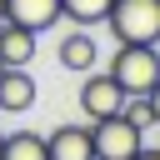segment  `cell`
<instances>
[{
	"mask_svg": "<svg viewBox=\"0 0 160 160\" xmlns=\"http://www.w3.org/2000/svg\"><path fill=\"white\" fill-rule=\"evenodd\" d=\"M95 60H100V45L90 40V25H80V30H70V35L60 40V65H65V70H75V75H85V70H95Z\"/></svg>",
	"mask_w": 160,
	"mask_h": 160,
	"instance_id": "ba28073f",
	"label": "cell"
},
{
	"mask_svg": "<svg viewBox=\"0 0 160 160\" xmlns=\"http://www.w3.org/2000/svg\"><path fill=\"white\" fill-rule=\"evenodd\" d=\"M120 110H125V120H130V125H140V130H150V125H155V110H150V100H145V95H125V105H120Z\"/></svg>",
	"mask_w": 160,
	"mask_h": 160,
	"instance_id": "7c38bea8",
	"label": "cell"
},
{
	"mask_svg": "<svg viewBox=\"0 0 160 160\" xmlns=\"http://www.w3.org/2000/svg\"><path fill=\"white\" fill-rule=\"evenodd\" d=\"M45 150H50V160H95V140L85 125H55L45 135Z\"/></svg>",
	"mask_w": 160,
	"mask_h": 160,
	"instance_id": "5b68a950",
	"label": "cell"
},
{
	"mask_svg": "<svg viewBox=\"0 0 160 160\" xmlns=\"http://www.w3.org/2000/svg\"><path fill=\"white\" fill-rule=\"evenodd\" d=\"M60 15L75 20V25H105L110 0H60Z\"/></svg>",
	"mask_w": 160,
	"mask_h": 160,
	"instance_id": "8fae6325",
	"label": "cell"
},
{
	"mask_svg": "<svg viewBox=\"0 0 160 160\" xmlns=\"http://www.w3.org/2000/svg\"><path fill=\"white\" fill-rule=\"evenodd\" d=\"M130 160H160V150H145V145H140V150H135Z\"/></svg>",
	"mask_w": 160,
	"mask_h": 160,
	"instance_id": "5bb4252c",
	"label": "cell"
},
{
	"mask_svg": "<svg viewBox=\"0 0 160 160\" xmlns=\"http://www.w3.org/2000/svg\"><path fill=\"white\" fill-rule=\"evenodd\" d=\"M110 75L120 80L125 95H145L160 80V50L155 45H120L115 60H110Z\"/></svg>",
	"mask_w": 160,
	"mask_h": 160,
	"instance_id": "7a4b0ae2",
	"label": "cell"
},
{
	"mask_svg": "<svg viewBox=\"0 0 160 160\" xmlns=\"http://www.w3.org/2000/svg\"><path fill=\"white\" fill-rule=\"evenodd\" d=\"M0 160H50V150H45V135H35V130H15V135H5V145H0Z\"/></svg>",
	"mask_w": 160,
	"mask_h": 160,
	"instance_id": "30bf717a",
	"label": "cell"
},
{
	"mask_svg": "<svg viewBox=\"0 0 160 160\" xmlns=\"http://www.w3.org/2000/svg\"><path fill=\"white\" fill-rule=\"evenodd\" d=\"M5 20L25 25V30H50L60 20V0H5Z\"/></svg>",
	"mask_w": 160,
	"mask_h": 160,
	"instance_id": "52a82bcc",
	"label": "cell"
},
{
	"mask_svg": "<svg viewBox=\"0 0 160 160\" xmlns=\"http://www.w3.org/2000/svg\"><path fill=\"white\" fill-rule=\"evenodd\" d=\"M35 105V80H30V70L25 65H5V75H0V110L5 115H25Z\"/></svg>",
	"mask_w": 160,
	"mask_h": 160,
	"instance_id": "8992f818",
	"label": "cell"
},
{
	"mask_svg": "<svg viewBox=\"0 0 160 160\" xmlns=\"http://www.w3.org/2000/svg\"><path fill=\"white\" fill-rule=\"evenodd\" d=\"M0 145H5V135H0Z\"/></svg>",
	"mask_w": 160,
	"mask_h": 160,
	"instance_id": "e0dca14e",
	"label": "cell"
},
{
	"mask_svg": "<svg viewBox=\"0 0 160 160\" xmlns=\"http://www.w3.org/2000/svg\"><path fill=\"white\" fill-rule=\"evenodd\" d=\"M0 20H5V0H0Z\"/></svg>",
	"mask_w": 160,
	"mask_h": 160,
	"instance_id": "9a60e30c",
	"label": "cell"
},
{
	"mask_svg": "<svg viewBox=\"0 0 160 160\" xmlns=\"http://www.w3.org/2000/svg\"><path fill=\"white\" fill-rule=\"evenodd\" d=\"M0 75H5V60H0Z\"/></svg>",
	"mask_w": 160,
	"mask_h": 160,
	"instance_id": "2e32d148",
	"label": "cell"
},
{
	"mask_svg": "<svg viewBox=\"0 0 160 160\" xmlns=\"http://www.w3.org/2000/svg\"><path fill=\"white\" fill-rule=\"evenodd\" d=\"M90 140H95V160H130L145 145V130L125 120V110L90 120Z\"/></svg>",
	"mask_w": 160,
	"mask_h": 160,
	"instance_id": "3957f363",
	"label": "cell"
},
{
	"mask_svg": "<svg viewBox=\"0 0 160 160\" xmlns=\"http://www.w3.org/2000/svg\"><path fill=\"white\" fill-rule=\"evenodd\" d=\"M105 25L120 45H155L160 40V0H110Z\"/></svg>",
	"mask_w": 160,
	"mask_h": 160,
	"instance_id": "6da1fadb",
	"label": "cell"
},
{
	"mask_svg": "<svg viewBox=\"0 0 160 160\" xmlns=\"http://www.w3.org/2000/svg\"><path fill=\"white\" fill-rule=\"evenodd\" d=\"M120 105H125L120 80H115L110 70H85V85H80V110H85L90 120H100V115H115Z\"/></svg>",
	"mask_w": 160,
	"mask_h": 160,
	"instance_id": "277c9868",
	"label": "cell"
},
{
	"mask_svg": "<svg viewBox=\"0 0 160 160\" xmlns=\"http://www.w3.org/2000/svg\"><path fill=\"white\" fill-rule=\"evenodd\" d=\"M0 60L5 65H30L35 60V30H25L15 20H0Z\"/></svg>",
	"mask_w": 160,
	"mask_h": 160,
	"instance_id": "9c48e42d",
	"label": "cell"
},
{
	"mask_svg": "<svg viewBox=\"0 0 160 160\" xmlns=\"http://www.w3.org/2000/svg\"><path fill=\"white\" fill-rule=\"evenodd\" d=\"M145 100H150V110H155V125H160V80H155V85L145 90Z\"/></svg>",
	"mask_w": 160,
	"mask_h": 160,
	"instance_id": "4fadbf2b",
	"label": "cell"
}]
</instances>
